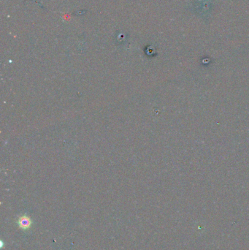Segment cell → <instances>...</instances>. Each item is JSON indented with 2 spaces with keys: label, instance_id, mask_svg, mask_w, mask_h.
I'll use <instances>...</instances> for the list:
<instances>
[{
  "label": "cell",
  "instance_id": "cell-1",
  "mask_svg": "<svg viewBox=\"0 0 249 250\" xmlns=\"http://www.w3.org/2000/svg\"><path fill=\"white\" fill-rule=\"evenodd\" d=\"M18 225L23 230H27L32 225V219L27 216H21L18 219Z\"/></svg>",
  "mask_w": 249,
  "mask_h": 250
}]
</instances>
